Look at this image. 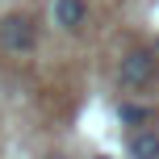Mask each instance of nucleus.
Wrapping results in <instances>:
<instances>
[{
  "label": "nucleus",
  "instance_id": "6",
  "mask_svg": "<svg viewBox=\"0 0 159 159\" xmlns=\"http://www.w3.org/2000/svg\"><path fill=\"white\" fill-rule=\"evenodd\" d=\"M50 159H59V155H50Z\"/></svg>",
  "mask_w": 159,
  "mask_h": 159
},
{
  "label": "nucleus",
  "instance_id": "1",
  "mask_svg": "<svg viewBox=\"0 0 159 159\" xmlns=\"http://www.w3.org/2000/svg\"><path fill=\"white\" fill-rule=\"evenodd\" d=\"M155 75H159V55L147 50V46H138V50H130V55L121 59V67H117V88L138 92V88L155 84Z\"/></svg>",
  "mask_w": 159,
  "mask_h": 159
},
{
  "label": "nucleus",
  "instance_id": "2",
  "mask_svg": "<svg viewBox=\"0 0 159 159\" xmlns=\"http://www.w3.org/2000/svg\"><path fill=\"white\" fill-rule=\"evenodd\" d=\"M0 46L8 50V55H30L34 46H38V30H34V21L25 13H8L4 21H0Z\"/></svg>",
  "mask_w": 159,
  "mask_h": 159
},
{
  "label": "nucleus",
  "instance_id": "5",
  "mask_svg": "<svg viewBox=\"0 0 159 159\" xmlns=\"http://www.w3.org/2000/svg\"><path fill=\"white\" fill-rule=\"evenodd\" d=\"M117 117H121V126H138V130H143L147 121L155 117V113L147 109V105H121V109H117Z\"/></svg>",
  "mask_w": 159,
  "mask_h": 159
},
{
  "label": "nucleus",
  "instance_id": "3",
  "mask_svg": "<svg viewBox=\"0 0 159 159\" xmlns=\"http://www.w3.org/2000/svg\"><path fill=\"white\" fill-rule=\"evenodd\" d=\"M50 21L63 34H80L88 21V0H50Z\"/></svg>",
  "mask_w": 159,
  "mask_h": 159
},
{
  "label": "nucleus",
  "instance_id": "4",
  "mask_svg": "<svg viewBox=\"0 0 159 159\" xmlns=\"http://www.w3.org/2000/svg\"><path fill=\"white\" fill-rule=\"evenodd\" d=\"M126 151H130V159H159V134L155 130H134Z\"/></svg>",
  "mask_w": 159,
  "mask_h": 159
}]
</instances>
